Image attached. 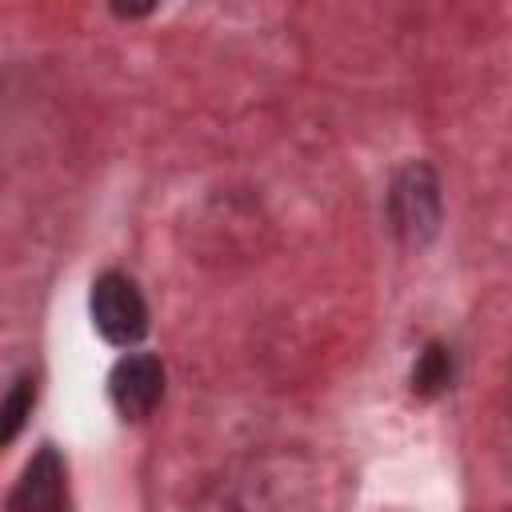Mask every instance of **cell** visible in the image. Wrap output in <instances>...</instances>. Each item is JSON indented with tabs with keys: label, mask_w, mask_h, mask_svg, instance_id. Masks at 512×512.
Wrapping results in <instances>:
<instances>
[{
	"label": "cell",
	"mask_w": 512,
	"mask_h": 512,
	"mask_svg": "<svg viewBox=\"0 0 512 512\" xmlns=\"http://www.w3.org/2000/svg\"><path fill=\"white\" fill-rule=\"evenodd\" d=\"M160 0H108V8L120 16V20H144L156 12Z\"/></svg>",
	"instance_id": "52a82bcc"
},
{
	"label": "cell",
	"mask_w": 512,
	"mask_h": 512,
	"mask_svg": "<svg viewBox=\"0 0 512 512\" xmlns=\"http://www.w3.org/2000/svg\"><path fill=\"white\" fill-rule=\"evenodd\" d=\"M388 228L404 248H424L444 216V196H440V176L424 160H408L392 172L388 196H384Z\"/></svg>",
	"instance_id": "6da1fadb"
},
{
	"label": "cell",
	"mask_w": 512,
	"mask_h": 512,
	"mask_svg": "<svg viewBox=\"0 0 512 512\" xmlns=\"http://www.w3.org/2000/svg\"><path fill=\"white\" fill-rule=\"evenodd\" d=\"M452 376H456V360H452V348L444 340H428L412 364V392L424 396V400H436L452 388Z\"/></svg>",
	"instance_id": "5b68a950"
},
{
	"label": "cell",
	"mask_w": 512,
	"mask_h": 512,
	"mask_svg": "<svg viewBox=\"0 0 512 512\" xmlns=\"http://www.w3.org/2000/svg\"><path fill=\"white\" fill-rule=\"evenodd\" d=\"M88 312H92V324L96 332L116 344V348H132L144 340L148 332V304H144V292L136 288L132 276L108 268L92 280V292H88Z\"/></svg>",
	"instance_id": "7a4b0ae2"
},
{
	"label": "cell",
	"mask_w": 512,
	"mask_h": 512,
	"mask_svg": "<svg viewBox=\"0 0 512 512\" xmlns=\"http://www.w3.org/2000/svg\"><path fill=\"white\" fill-rule=\"evenodd\" d=\"M32 404H36V376H32V372H20V376L12 380L4 404H0V444H4V448L20 436L24 420L32 416Z\"/></svg>",
	"instance_id": "8992f818"
},
{
	"label": "cell",
	"mask_w": 512,
	"mask_h": 512,
	"mask_svg": "<svg viewBox=\"0 0 512 512\" xmlns=\"http://www.w3.org/2000/svg\"><path fill=\"white\" fill-rule=\"evenodd\" d=\"M108 400L124 420H144L164 400V364L152 352H124L108 372Z\"/></svg>",
	"instance_id": "3957f363"
},
{
	"label": "cell",
	"mask_w": 512,
	"mask_h": 512,
	"mask_svg": "<svg viewBox=\"0 0 512 512\" xmlns=\"http://www.w3.org/2000/svg\"><path fill=\"white\" fill-rule=\"evenodd\" d=\"M64 460L52 444H40L36 456L28 460L24 476L16 480L12 496H8V508L12 512H60L64 508Z\"/></svg>",
	"instance_id": "277c9868"
}]
</instances>
